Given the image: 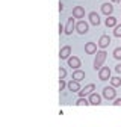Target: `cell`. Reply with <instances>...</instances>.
<instances>
[{
    "label": "cell",
    "mask_w": 121,
    "mask_h": 127,
    "mask_svg": "<svg viewBox=\"0 0 121 127\" xmlns=\"http://www.w3.org/2000/svg\"><path fill=\"white\" fill-rule=\"evenodd\" d=\"M106 52L104 50H100L98 53H97V58H95V61H94V68L95 70H100L101 68V65H103V62L106 61Z\"/></svg>",
    "instance_id": "cell-1"
},
{
    "label": "cell",
    "mask_w": 121,
    "mask_h": 127,
    "mask_svg": "<svg viewBox=\"0 0 121 127\" xmlns=\"http://www.w3.org/2000/svg\"><path fill=\"white\" fill-rule=\"evenodd\" d=\"M103 95H104V98H106V100H115L117 92H115L114 86H106V88L103 89Z\"/></svg>",
    "instance_id": "cell-2"
},
{
    "label": "cell",
    "mask_w": 121,
    "mask_h": 127,
    "mask_svg": "<svg viewBox=\"0 0 121 127\" xmlns=\"http://www.w3.org/2000/svg\"><path fill=\"white\" fill-rule=\"evenodd\" d=\"M94 89H95V85H94V83L86 85L83 89H80V91H79V97H80V98H85V95H88V94L91 95V94L94 92Z\"/></svg>",
    "instance_id": "cell-3"
},
{
    "label": "cell",
    "mask_w": 121,
    "mask_h": 127,
    "mask_svg": "<svg viewBox=\"0 0 121 127\" xmlns=\"http://www.w3.org/2000/svg\"><path fill=\"white\" fill-rule=\"evenodd\" d=\"M98 77H100V80H108L111 77V68L109 67H101L98 70Z\"/></svg>",
    "instance_id": "cell-4"
},
{
    "label": "cell",
    "mask_w": 121,
    "mask_h": 127,
    "mask_svg": "<svg viewBox=\"0 0 121 127\" xmlns=\"http://www.w3.org/2000/svg\"><path fill=\"white\" fill-rule=\"evenodd\" d=\"M76 30H77V33L85 35L88 32V23L86 21H77V24H76Z\"/></svg>",
    "instance_id": "cell-5"
},
{
    "label": "cell",
    "mask_w": 121,
    "mask_h": 127,
    "mask_svg": "<svg viewBox=\"0 0 121 127\" xmlns=\"http://www.w3.org/2000/svg\"><path fill=\"white\" fill-rule=\"evenodd\" d=\"M68 65H70L71 68H74V70H77V68L80 67V59H79L77 56H70V58H68Z\"/></svg>",
    "instance_id": "cell-6"
},
{
    "label": "cell",
    "mask_w": 121,
    "mask_h": 127,
    "mask_svg": "<svg viewBox=\"0 0 121 127\" xmlns=\"http://www.w3.org/2000/svg\"><path fill=\"white\" fill-rule=\"evenodd\" d=\"M74 29H76L74 18H73V17H70V18H68V21H67V26H65V35H71Z\"/></svg>",
    "instance_id": "cell-7"
},
{
    "label": "cell",
    "mask_w": 121,
    "mask_h": 127,
    "mask_svg": "<svg viewBox=\"0 0 121 127\" xmlns=\"http://www.w3.org/2000/svg\"><path fill=\"white\" fill-rule=\"evenodd\" d=\"M70 53H71V47L70 45H64L59 52V58L60 59H68L70 58Z\"/></svg>",
    "instance_id": "cell-8"
},
{
    "label": "cell",
    "mask_w": 121,
    "mask_h": 127,
    "mask_svg": "<svg viewBox=\"0 0 121 127\" xmlns=\"http://www.w3.org/2000/svg\"><path fill=\"white\" fill-rule=\"evenodd\" d=\"M111 44V38H109V35H101L100 36V41H98V47H101V49L104 50L106 47H108Z\"/></svg>",
    "instance_id": "cell-9"
},
{
    "label": "cell",
    "mask_w": 121,
    "mask_h": 127,
    "mask_svg": "<svg viewBox=\"0 0 121 127\" xmlns=\"http://www.w3.org/2000/svg\"><path fill=\"white\" fill-rule=\"evenodd\" d=\"M83 15H85V8L76 6V8L73 9V17H74V18H82Z\"/></svg>",
    "instance_id": "cell-10"
},
{
    "label": "cell",
    "mask_w": 121,
    "mask_h": 127,
    "mask_svg": "<svg viewBox=\"0 0 121 127\" xmlns=\"http://www.w3.org/2000/svg\"><path fill=\"white\" fill-rule=\"evenodd\" d=\"M89 103H91V104H94V106H97V104L101 103V97H100L97 92H92V94L89 95Z\"/></svg>",
    "instance_id": "cell-11"
},
{
    "label": "cell",
    "mask_w": 121,
    "mask_h": 127,
    "mask_svg": "<svg viewBox=\"0 0 121 127\" xmlns=\"http://www.w3.org/2000/svg\"><path fill=\"white\" fill-rule=\"evenodd\" d=\"M85 52H86L88 55L95 53V52H97V44H94V42H88V44H85Z\"/></svg>",
    "instance_id": "cell-12"
},
{
    "label": "cell",
    "mask_w": 121,
    "mask_h": 127,
    "mask_svg": "<svg viewBox=\"0 0 121 127\" xmlns=\"http://www.w3.org/2000/svg\"><path fill=\"white\" fill-rule=\"evenodd\" d=\"M112 11H114V8H112V5H111V3H103V5H101V12H103L104 15L111 17Z\"/></svg>",
    "instance_id": "cell-13"
},
{
    "label": "cell",
    "mask_w": 121,
    "mask_h": 127,
    "mask_svg": "<svg viewBox=\"0 0 121 127\" xmlns=\"http://www.w3.org/2000/svg\"><path fill=\"white\" fill-rule=\"evenodd\" d=\"M89 21H91V24L98 26V24H100V17H98V14H97V12H91V14H89Z\"/></svg>",
    "instance_id": "cell-14"
},
{
    "label": "cell",
    "mask_w": 121,
    "mask_h": 127,
    "mask_svg": "<svg viewBox=\"0 0 121 127\" xmlns=\"http://www.w3.org/2000/svg\"><path fill=\"white\" fill-rule=\"evenodd\" d=\"M68 89H70L71 92L80 91V85H79V82H77V80H71V82H68Z\"/></svg>",
    "instance_id": "cell-15"
},
{
    "label": "cell",
    "mask_w": 121,
    "mask_h": 127,
    "mask_svg": "<svg viewBox=\"0 0 121 127\" xmlns=\"http://www.w3.org/2000/svg\"><path fill=\"white\" fill-rule=\"evenodd\" d=\"M73 79H74V80H77V82H80V80H83V79H85V73L82 70H76L73 73Z\"/></svg>",
    "instance_id": "cell-16"
},
{
    "label": "cell",
    "mask_w": 121,
    "mask_h": 127,
    "mask_svg": "<svg viewBox=\"0 0 121 127\" xmlns=\"http://www.w3.org/2000/svg\"><path fill=\"white\" fill-rule=\"evenodd\" d=\"M106 26L108 27H117V18L115 17H108L106 18Z\"/></svg>",
    "instance_id": "cell-17"
},
{
    "label": "cell",
    "mask_w": 121,
    "mask_h": 127,
    "mask_svg": "<svg viewBox=\"0 0 121 127\" xmlns=\"http://www.w3.org/2000/svg\"><path fill=\"white\" fill-rule=\"evenodd\" d=\"M111 85H112L114 88L121 86V79H120V77H112V79H111Z\"/></svg>",
    "instance_id": "cell-18"
},
{
    "label": "cell",
    "mask_w": 121,
    "mask_h": 127,
    "mask_svg": "<svg viewBox=\"0 0 121 127\" xmlns=\"http://www.w3.org/2000/svg\"><path fill=\"white\" fill-rule=\"evenodd\" d=\"M76 104H77V106H88V104H91V103H89V100H86V98H79L77 101H76Z\"/></svg>",
    "instance_id": "cell-19"
},
{
    "label": "cell",
    "mask_w": 121,
    "mask_h": 127,
    "mask_svg": "<svg viewBox=\"0 0 121 127\" xmlns=\"http://www.w3.org/2000/svg\"><path fill=\"white\" fill-rule=\"evenodd\" d=\"M114 58H115L117 61H120V59H121V47H118V49H115V50H114Z\"/></svg>",
    "instance_id": "cell-20"
},
{
    "label": "cell",
    "mask_w": 121,
    "mask_h": 127,
    "mask_svg": "<svg viewBox=\"0 0 121 127\" xmlns=\"http://www.w3.org/2000/svg\"><path fill=\"white\" fill-rule=\"evenodd\" d=\"M114 35H115L117 38H121V24L115 27V30H114Z\"/></svg>",
    "instance_id": "cell-21"
},
{
    "label": "cell",
    "mask_w": 121,
    "mask_h": 127,
    "mask_svg": "<svg viewBox=\"0 0 121 127\" xmlns=\"http://www.w3.org/2000/svg\"><path fill=\"white\" fill-rule=\"evenodd\" d=\"M65 76H67V71H65L64 68H59V79H62V80H64Z\"/></svg>",
    "instance_id": "cell-22"
},
{
    "label": "cell",
    "mask_w": 121,
    "mask_h": 127,
    "mask_svg": "<svg viewBox=\"0 0 121 127\" xmlns=\"http://www.w3.org/2000/svg\"><path fill=\"white\" fill-rule=\"evenodd\" d=\"M65 88V82L62 80V79H59V91H62Z\"/></svg>",
    "instance_id": "cell-23"
},
{
    "label": "cell",
    "mask_w": 121,
    "mask_h": 127,
    "mask_svg": "<svg viewBox=\"0 0 121 127\" xmlns=\"http://www.w3.org/2000/svg\"><path fill=\"white\" fill-rule=\"evenodd\" d=\"M114 106H121V98H117V100H114Z\"/></svg>",
    "instance_id": "cell-24"
},
{
    "label": "cell",
    "mask_w": 121,
    "mask_h": 127,
    "mask_svg": "<svg viewBox=\"0 0 121 127\" xmlns=\"http://www.w3.org/2000/svg\"><path fill=\"white\" fill-rule=\"evenodd\" d=\"M115 71H117V73H120V74H121V64H118V65H117V67H115Z\"/></svg>",
    "instance_id": "cell-25"
},
{
    "label": "cell",
    "mask_w": 121,
    "mask_h": 127,
    "mask_svg": "<svg viewBox=\"0 0 121 127\" xmlns=\"http://www.w3.org/2000/svg\"><path fill=\"white\" fill-rule=\"evenodd\" d=\"M62 30H64V26H62V24H59V33H62Z\"/></svg>",
    "instance_id": "cell-26"
},
{
    "label": "cell",
    "mask_w": 121,
    "mask_h": 127,
    "mask_svg": "<svg viewBox=\"0 0 121 127\" xmlns=\"http://www.w3.org/2000/svg\"><path fill=\"white\" fill-rule=\"evenodd\" d=\"M112 2H114V3H118V2H120V0H112Z\"/></svg>",
    "instance_id": "cell-27"
}]
</instances>
